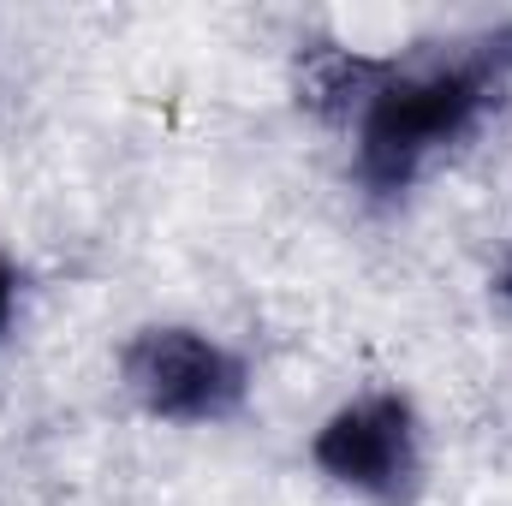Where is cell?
<instances>
[{
  "label": "cell",
  "mask_w": 512,
  "mask_h": 506,
  "mask_svg": "<svg viewBox=\"0 0 512 506\" xmlns=\"http://www.w3.org/2000/svg\"><path fill=\"white\" fill-rule=\"evenodd\" d=\"M512 90V18L423 54H310L304 102L352 137V179L370 203H399L417 179L471 143Z\"/></svg>",
  "instance_id": "6da1fadb"
},
{
  "label": "cell",
  "mask_w": 512,
  "mask_h": 506,
  "mask_svg": "<svg viewBox=\"0 0 512 506\" xmlns=\"http://www.w3.org/2000/svg\"><path fill=\"white\" fill-rule=\"evenodd\" d=\"M131 405L173 429H215L251 405V364L227 340L191 322H149L120 346Z\"/></svg>",
  "instance_id": "7a4b0ae2"
},
{
  "label": "cell",
  "mask_w": 512,
  "mask_h": 506,
  "mask_svg": "<svg viewBox=\"0 0 512 506\" xmlns=\"http://www.w3.org/2000/svg\"><path fill=\"white\" fill-rule=\"evenodd\" d=\"M310 465L364 506H417L429 465L411 393L370 387L334 405L310 435Z\"/></svg>",
  "instance_id": "3957f363"
},
{
  "label": "cell",
  "mask_w": 512,
  "mask_h": 506,
  "mask_svg": "<svg viewBox=\"0 0 512 506\" xmlns=\"http://www.w3.org/2000/svg\"><path fill=\"white\" fill-rule=\"evenodd\" d=\"M12 322H18V268H12V256L0 251V340L12 334Z\"/></svg>",
  "instance_id": "277c9868"
},
{
  "label": "cell",
  "mask_w": 512,
  "mask_h": 506,
  "mask_svg": "<svg viewBox=\"0 0 512 506\" xmlns=\"http://www.w3.org/2000/svg\"><path fill=\"white\" fill-rule=\"evenodd\" d=\"M495 292H501V298L512 304V256H507V268H501V280H495Z\"/></svg>",
  "instance_id": "5b68a950"
}]
</instances>
